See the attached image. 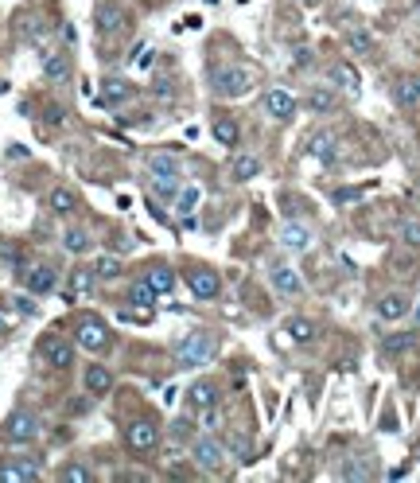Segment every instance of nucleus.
Instances as JSON below:
<instances>
[{
    "label": "nucleus",
    "mask_w": 420,
    "mask_h": 483,
    "mask_svg": "<svg viewBox=\"0 0 420 483\" xmlns=\"http://www.w3.org/2000/svg\"><path fill=\"white\" fill-rule=\"evenodd\" d=\"M210 355H214V335H206V331H191L175 347L180 366H203V362H210Z\"/></svg>",
    "instance_id": "3"
},
{
    "label": "nucleus",
    "mask_w": 420,
    "mask_h": 483,
    "mask_svg": "<svg viewBox=\"0 0 420 483\" xmlns=\"http://www.w3.org/2000/svg\"><path fill=\"white\" fill-rule=\"evenodd\" d=\"M152 59H156V55H152V47H148V43H140V47H136V51L129 55V62H132V67H148Z\"/></svg>",
    "instance_id": "39"
},
{
    "label": "nucleus",
    "mask_w": 420,
    "mask_h": 483,
    "mask_svg": "<svg viewBox=\"0 0 420 483\" xmlns=\"http://www.w3.org/2000/svg\"><path fill=\"white\" fill-rule=\"evenodd\" d=\"M234 176H238V180H253V176H261V160L249 156V152H238V156H234Z\"/></svg>",
    "instance_id": "27"
},
{
    "label": "nucleus",
    "mask_w": 420,
    "mask_h": 483,
    "mask_svg": "<svg viewBox=\"0 0 420 483\" xmlns=\"http://www.w3.org/2000/svg\"><path fill=\"white\" fill-rule=\"evenodd\" d=\"M129 301H132V304H140V308H148V304L156 301V289H152L148 281H136V285L129 289Z\"/></svg>",
    "instance_id": "31"
},
{
    "label": "nucleus",
    "mask_w": 420,
    "mask_h": 483,
    "mask_svg": "<svg viewBox=\"0 0 420 483\" xmlns=\"http://www.w3.org/2000/svg\"><path fill=\"white\" fill-rule=\"evenodd\" d=\"M195 207H199V187H183L180 207H175V211H180L183 218H191V215H195Z\"/></svg>",
    "instance_id": "35"
},
{
    "label": "nucleus",
    "mask_w": 420,
    "mask_h": 483,
    "mask_svg": "<svg viewBox=\"0 0 420 483\" xmlns=\"http://www.w3.org/2000/svg\"><path fill=\"white\" fill-rule=\"evenodd\" d=\"M304 4H312V0H304Z\"/></svg>",
    "instance_id": "45"
},
{
    "label": "nucleus",
    "mask_w": 420,
    "mask_h": 483,
    "mask_svg": "<svg viewBox=\"0 0 420 483\" xmlns=\"http://www.w3.org/2000/svg\"><path fill=\"white\" fill-rule=\"evenodd\" d=\"M405 312H408V296H405V292H389V296L378 304V316H382V320H401Z\"/></svg>",
    "instance_id": "23"
},
{
    "label": "nucleus",
    "mask_w": 420,
    "mask_h": 483,
    "mask_svg": "<svg viewBox=\"0 0 420 483\" xmlns=\"http://www.w3.org/2000/svg\"><path fill=\"white\" fill-rule=\"evenodd\" d=\"M308 106H312V113H327V109H335V94L331 90H312Z\"/></svg>",
    "instance_id": "32"
},
{
    "label": "nucleus",
    "mask_w": 420,
    "mask_h": 483,
    "mask_svg": "<svg viewBox=\"0 0 420 483\" xmlns=\"http://www.w3.org/2000/svg\"><path fill=\"white\" fill-rule=\"evenodd\" d=\"M125 97H132V86L121 82V78H109V82L101 86V97H97V102H101V106H121Z\"/></svg>",
    "instance_id": "22"
},
{
    "label": "nucleus",
    "mask_w": 420,
    "mask_h": 483,
    "mask_svg": "<svg viewBox=\"0 0 420 483\" xmlns=\"http://www.w3.org/2000/svg\"><path fill=\"white\" fill-rule=\"evenodd\" d=\"M187 285L199 301H214L218 292H222V281H218L214 269H187Z\"/></svg>",
    "instance_id": "9"
},
{
    "label": "nucleus",
    "mask_w": 420,
    "mask_h": 483,
    "mask_svg": "<svg viewBox=\"0 0 420 483\" xmlns=\"http://www.w3.org/2000/svg\"><path fill=\"white\" fill-rule=\"evenodd\" d=\"M264 113L276 121H288L292 113H296V97L288 94V90H269L264 94Z\"/></svg>",
    "instance_id": "13"
},
{
    "label": "nucleus",
    "mask_w": 420,
    "mask_h": 483,
    "mask_svg": "<svg viewBox=\"0 0 420 483\" xmlns=\"http://www.w3.org/2000/svg\"><path fill=\"white\" fill-rule=\"evenodd\" d=\"M148 183H152V191L171 199V195L180 191V160L168 156V152H156V156H148Z\"/></svg>",
    "instance_id": "1"
},
{
    "label": "nucleus",
    "mask_w": 420,
    "mask_h": 483,
    "mask_svg": "<svg viewBox=\"0 0 420 483\" xmlns=\"http://www.w3.org/2000/svg\"><path fill=\"white\" fill-rule=\"evenodd\" d=\"M74 339H78L86 351H106V347H109V327H106V320H97V316H82V320L74 324Z\"/></svg>",
    "instance_id": "4"
},
{
    "label": "nucleus",
    "mask_w": 420,
    "mask_h": 483,
    "mask_svg": "<svg viewBox=\"0 0 420 483\" xmlns=\"http://www.w3.org/2000/svg\"><path fill=\"white\" fill-rule=\"evenodd\" d=\"M347 43H350L354 51H362V55H366V51L373 47V39L366 36V32H350V36H347Z\"/></svg>",
    "instance_id": "40"
},
{
    "label": "nucleus",
    "mask_w": 420,
    "mask_h": 483,
    "mask_svg": "<svg viewBox=\"0 0 420 483\" xmlns=\"http://www.w3.org/2000/svg\"><path fill=\"white\" fill-rule=\"evenodd\" d=\"M273 285H276V292H284V296H300V292H304L300 269L284 266V261H276V266H273Z\"/></svg>",
    "instance_id": "11"
},
{
    "label": "nucleus",
    "mask_w": 420,
    "mask_h": 483,
    "mask_svg": "<svg viewBox=\"0 0 420 483\" xmlns=\"http://www.w3.org/2000/svg\"><path fill=\"white\" fill-rule=\"evenodd\" d=\"M121 27H125V8L121 4H101L97 8V32L101 36H117Z\"/></svg>",
    "instance_id": "15"
},
{
    "label": "nucleus",
    "mask_w": 420,
    "mask_h": 483,
    "mask_svg": "<svg viewBox=\"0 0 420 483\" xmlns=\"http://www.w3.org/2000/svg\"><path fill=\"white\" fill-rule=\"evenodd\" d=\"M47 121H51V125H62V121H66V109H62V106H51L47 109Z\"/></svg>",
    "instance_id": "42"
},
{
    "label": "nucleus",
    "mask_w": 420,
    "mask_h": 483,
    "mask_svg": "<svg viewBox=\"0 0 420 483\" xmlns=\"http://www.w3.org/2000/svg\"><path fill=\"white\" fill-rule=\"evenodd\" d=\"M343 475H347V480H366V475H370V468H366V464H354V460H350L347 468H343Z\"/></svg>",
    "instance_id": "41"
},
{
    "label": "nucleus",
    "mask_w": 420,
    "mask_h": 483,
    "mask_svg": "<svg viewBox=\"0 0 420 483\" xmlns=\"http://www.w3.org/2000/svg\"><path fill=\"white\" fill-rule=\"evenodd\" d=\"M280 242L288 246V250H312V230H304V226H296V222H288V226L280 230Z\"/></svg>",
    "instance_id": "20"
},
{
    "label": "nucleus",
    "mask_w": 420,
    "mask_h": 483,
    "mask_svg": "<svg viewBox=\"0 0 420 483\" xmlns=\"http://www.w3.org/2000/svg\"><path fill=\"white\" fill-rule=\"evenodd\" d=\"M117 273H121V261H117V257H97V266H94V277L109 281V277H117Z\"/></svg>",
    "instance_id": "36"
},
{
    "label": "nucleus",
    "mask_w": 420,
    "mask_h": 483,
    "mask_svg": "<svg viewBox=\"0 0 420 483\" xmlns=\"http://www.w3.org/2000/svg\"><path fill=\"white\" fill-rule=\"evenodd\" d=\"M187 405H191L195 413H210L218 405V390L210 386V382H199V386H191V394H187Z\"/></svg>",
    "instance_id": "17"
},
{
    "label": "nucleus",
    "mask_w": 420,
    "mask_h": 483,
    "mask_svg": "<svg viewBox=\"0 0 420 483\" xmlns=\"http://www.w3.org/2000/svg\"><path fill=\"white\" fill-rule=\"evenodd\" d=\"M145 281H148V285H152L156 292H171V289H175V273H171L168 266H152Z\"/></svg>",
    "instance_id": "26"
},
{
    "label": "nucleus",
    "mask_w": 420,
    "mask_h": 483,
    "mask_svg": "<svg viewBox=\"0 0 420 483\" xmlns=\"http://www.w3.org/2000/svg\"><path fill=\"white\" fill-rule=\"evenodd\" d=\"M39 436V417L27 410H16L8 421L0 425V440H8V445H32Z\"/></svg>",
    "instance_id": "2"
},
{
    "label": "nucleus",
    "mask_w": 420,
    "mask_h": 483,
    "mask_svg": "<svg viewBox=\"0 0 420 483\" xmlns=\"http://www.w3.org/2000/svg\"><path fill=\"white\" fill-rule=\"evenodd\" d=\"M382 347H385V355H401V351L417 347V331H401V335H389Z\"/></svg>",
    "instance_id": "30"
},
{
    "label": "nucleus",
    "mask_w": 420,
    "mask_h": 483,
    "mask_svg": "<svg viewBox=\"0 0 420 483\" xmlns=\"http://www.w3.org/2000/svg\"><path fill=\"white\" fill-rule=\"evenodd\" d=\"M338 141H335V137H331V133H315L312 137V152H315V156H323V160H335L338 156Z\"/></svg>",
    "instance_id": "28"
},
{
    "label": "nucleus",
    "mask_w": 420,
    "mask_h": 483,
    "mask_svg": "<svg viewBox=\"0 0 420 483\" xmlns=\"http://www.w3.org/2000/svg\"><path fill=\"white\" fill-rule=\"evenodd\" d=\"M43 475V468H39V460L32 456H12L0 464V483H32Z\"/></svg>",
    "instance_id": "5"
},
{
    "label": "nucleus",
    "mask_w": 420,
    "mask_h": 483,
    "mask_svg": "<svg viewBox=\"0 0 420 483\" xmlns=\"http://www.w3.org/2000/svg\"><path fill=\"white\" fill-rule=\"evenodd\" d=\"M109 390H113V375H109V366L90 362V366H86V394L101 398V394H109Z\"/></svg>",
    "instance_id": "14"
},
{
    "label": "nucleus",
    "mask_w": 420,
    "mask_h": 483,
    "mask_svg": "<svg viewBox=\"0 0 420 483\" xmlns=\"http://www.w3.org/2000/svg\"><path fill=\"white\" fill-rule=\"evenodd\" d=\"M401 238H405L408 246H420V218H405V222H401Z\"/></svg>",
    "instance_id": "38"
},
{
    "label": "nucleus",
    "mask_w": 420,
    "mask_h": 483,
    "mask_svg": "<svg viewBox=\"0 0 420 483\" xmlns=\"http://www.w3.org/2000/svg\"><path fill=\"white\" fill-rule=\"evenodd\" d=\"M249 90V74L238 71V67H226V71H214V94L218 97H238Z\"/></svg>",
    "instance_id": "7"
},
{
    "label": "nucleus",
    "mask_w": 420,
    "mask_h": 483,
    "mask_svg": "<svg viewBox=\"0 0 420 483\" xmlns=\"http://www.w3.org/2000/svg\"><path fill=\"white\" fill-rule=\"evenodd\" d=\"M125 440H129L132 452H152V448L160 445V429L152 421H132L129 429H125Z\"/></svg>",
    "instance_id": "8"
},
{
    "label": "nucleus",
    "mask_w": 420,
    "mask_h": 483,
    "mask_svg": "<svg viewBox=\"0 0 420 483\" xmlns=\"http://www.w3.org/2000/svg\"><path fill=\"white\" fill-rule=\"evenodd\" d=\"M62 246H66V254H86V250L94 246V238H90L82 226H74V230H66V234H62Z\"/></svg>",
    "instance_id": "25"
},
{
    "label": "nucleus",
    "mask_w": 420,
    "mask_h": 483,
    "mask_svg": "<svg viewBox=\"0 0 420 483\" xmlns=\"http://www.w3.org/2000/svg\"><path fill=\"white\" fill-rule=\"evenodd\" d=\"M90 289H94V269H74L71 285H66V301H82L90 296Z\"/></svg>",
    "instance_id": "18"
},
{
    "label": "nucleus",
    "mask_w": 420,
    "mask_h": 483,
    "mask_svg": "<svg viewBox=\"0 0 420 483\" xmlns=\"http://www.w3.org/2000/svg\"><path fill=\"white\" fill-rule=\"evenodd\" d=\"M55 285H59V273H55L51 266H32V269L24 273V289L36 292V296H47Z\"/></svg>",
    "instance_id": "10"
},
{
    "label": "nucleus",
    "mask_w": 420,
    "mask_h": 483,
    "mask_svg": "<svg viewBox=\"0 0 420 483\" xmlns=\"http://www.w3.org/2000/svg\"><path fill=\"white\" fill-rule=\"evenodd\" d=\"M417 12H420V0H417Z\"/></svg>",
    "instance_id": "44"
},
{
    "label": "nucleus",
    "mask_w": 420,
    "mask_h": 483,
    "mask_svg": "<svg viewBox=\"0 0 420 483\" xmlns=\"http://www.w3.org/2000/svg\"><path fill=\"white\" fill-rule=\"evenodd\" d=\"M393 102L405 106V109L420 106V78H401V82L393 86Z\"/></svg>",
    "instance_id": "19"
},
{
    "label": "nucleus",
    "mask_w": 420,
    "mask_h": 483,
    "mask_svg": "<svg viewBox=\"0 0 420 483\" xmlns=\"http://www.w3.org/2000/svg\"><path fill=\"white\" fill-rule=\"evenodd\" d=\"M43 74H47L51 82H66V78H71V59H66V51H43Z\"/></svg>",
    "instance_id": "16"
},
{
    "label": "nucleus",
    "mask_w": 420,
    "mask_h": 483,
    "mask_svg": "<svg viewBox=\"0 0 420 483\" xmlns=\"http://www.w3.org/2000/svg\"><path fill=\"white\" fill-rule=\"evenodd\" d=\"M191 456H195V464H199L203 471H218V468H222V445H218V440H210V436L195 440Z\"/></svg>",
    "instance_id": "12"
},
{
    "label": "nucleus",
    "mask_w": 420,
    "mask_h": 483,
    "mask_svg": "<svg viewBox=\"0 0 420 483\" xmlns=\"http://www.w3.org/2000/svg\"><path fill=\"white\" fill-rule=\"evenodd\" d=\"M47 207L55 211V215H71L74 207H78V195H74L71 187H51V195H47Z\"/></svg>",
    "instance_id": "21"
},
{
    "label": "nucleus",
    "mask_w": 420,
    "mask_h": 483,
    "mask_svg": "<svg viewBox=\"0 0 420 483\" xmlns=\"http://www.w3.org/2000/svg\"><path fill=\"white\" fill-rule=\"evenodd\" d=\"M59 480H66V483H90V480H94V471L86 468V464H66V468L59 471Z\"/></svg>",
    "instance_id": "33"
},
{
    "label": "nucleus",
    "mask_w": 420,
    "mask_h": 483,
    "mask_svg": "<svg viewBox=\"0 0 420 483\" xmlns=\"http://www.w3.org/2000/svg\"><path fill=\"white\" fill-rule=\"evenodd\" d=\"M288 331H292V339H296V343H312V339H315L312 320H288Z\"/></svg>",
    "instance_id": "34"
},
{
    "label": "nucleus",
    "mask_w": 420,
    "mask_h": 483,
    "mask_svg": "<svg viewBox=\"0 0 420 483\" xmlns=\"http://www.w3.org/2000/svg\"><path fill=\"white\" fill-rule=\"evenodd\" d=\"M16 32L36 43V39L47 36V20H43V16H20V20H16Z\"/></svg>",
    "instance_id": "24"
},
{
    "label": "nucleus",
    "mask_w": 420,
    "mask_h": 483,
    "mask_svg": "<svg viewBox=\"0 0 420 483\" xmlns=\"http://www.w3.org/2000/svg\"><path fill=\"white\" fill-rule=\"evenodd\" d=\"M8 331H12V316L0 312V335H8Z\"/></svg>",
    "instance_id": "43"
},
{
    "label": "nucleus",
    "mask_w": 420,
    "mask_h": 483,
    "mask_svg": "<svg viewBox=\"0 0 420 483\" xmlns=\"http://www.w3.org/2000/svg\"><path fill=\"white\" fill-rule=\"evenodd\" d=\"M214 137L222 145H238V125L234 121H214Z\"/></svg>",
    "instance_id": "37"
},
{
    "label": "nucleus",
    "mask_w": 420,
    "mask_h": 483,
    "mask_svg": "<svg viewBox=\"0 0 420 483\" xmlns=\"http://www.w3.org/2000/svg\"><path fill=\"white\" fill-rule=\"evenodd\" d=\"M331 78H335V82L347 90V94H354V90H358V74L350 71L347 62H335V67H331Z\"/></svg>",
    "instance_id": "29"
},
{
    "label": "nucleus",
    "mask_w": 420,
    "mask_h": 483,
    "mask_svg": "<svg viewBox=\"0 0 420 483\" xmlns=\"http://www.w3.org/2000/svg\"><path fill=\"white\" fill-rule=\"evenodd\" d=\"M39 355H43V362L55 366V370H66V366L74 362V347L62 335H47L43 343H39Z\"/></svg>",
    "instance_id": "6"
}]
</instances>
